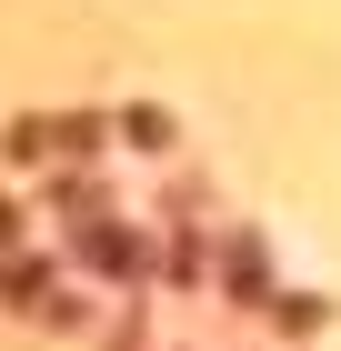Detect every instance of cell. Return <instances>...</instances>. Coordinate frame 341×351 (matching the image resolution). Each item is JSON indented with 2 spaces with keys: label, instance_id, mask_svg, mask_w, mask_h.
Listing matches in <instances>:
<instances>
[{
  "label": "cell",
  "instance_id": "obj_3",
  "mask_svg": "<svg viewBox=\"0 0 341 351\" xmlns=\"http://www.w3.org/2000/svg\"><path fill=\"white\" fill-rule=\"evenodd\" d=\"M121 141H141V151H171V110H131V121H121Z\"/></svg>",
  "mask_w": 341,
  "mask_h": 351
},
{
  "label": "cell",
  "instance_id": "obj_4",
  "mask_svg": "<svg viewBox=\"0 0 341 351\" xmlns=\"http://www.w3.org/2000/svg\"><path fill=\"white\" fill-rule=\"evenodd\" d=\"M60 151H71V161H91V151H101V121H91V110H71V121H60Z\"/></svg>",
  "mask_w": 341,
  "mask_h": 351
},
{
  "label": "cell",
  "instance_id": "obj_1",
  "mask_svg": "<svg viewBox=\"0 0 341 351\" xmlns=\"http://www.w3.org/2000/svg\"><path fill=\"white\" fill-rule=\"evenodd\" d=\"M71 231H80V261H91V271H110V281H141V271H151V261H141V241L121 231V221H101V211H91V221H71Z\"/></svg>",
  "mask_w": 341,
  "mask_h": 351
},
{
  "label": "cell",
  "instance_id": "obj_2",
  "mask_svg": "<svg viewBox=\"0 0 341 351\" xmlns=\"http://www.w3.org/2000/svg\"><path fill=\"white\" fill-rule=\"evenodd\" d=\"M221 281H231L241 301H261V291H271V261H261V241H251V231H241V241L221 251Z\"/></svg>",
  "mask_w": 341,
  "mask_h": 351
}]
</instances>
